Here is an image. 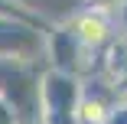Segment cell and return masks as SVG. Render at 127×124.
Wrapping results in <instances>:
<instances>
[{"label": "cell", "mask_w": 127, "mask_h": 124, "mask_svg": "<svg viewBox=\"0 0 127 124\" xmlns=\"http://www.w3.org/2000/svg\"><path fill=\"white\" fill-rule=\"evenodd\" d=\"M78 95L82 79L59 69L39 72V124H78Z\"/></svg>", "instance_id": "cell-1"}, {"label": "cell", "mask_w": 127, "mask_h": 124, "mask_svg": "<svg viewBox=\"0 0 127 124\" xmlns=\"http://www.w3.org/2000/svg\"><path fill=\"white\" fill-rule=\"evenodd\" d=\"M42 56H46L49 69L68 72L78 79L98 72V56L75 36L68 23H49V30L42 33Z\"/></svg>", "instance_id": "cell-2"}, {"label": "cell", "mask_w": 127, "mask_h": 124, "mask_svg": "<svg viewBox=\"0 0 127 124\" xmlns=\"http://www.w3.org/2000/svg\"><path fill=\"white\" fill-rule=\"evenodd\" d=\"M121 101V88L117 82H111L101 72H91V75L82 79V95H78V124H101L104 114Z\"/></svg>", "instance_id": "cell-3"}, {"label": "cell", "mask_w": 127, "mask_h": 124, "mask_svg": "<svg viewBox=\"0 0 127 124\" xmlns=\"http://www.w3.org/2000/svg\"><path fill=\"white\" fill-rule=\"evenodd\" d=\"M42 33L46 30L20 20H0V59H16V62L42 59Z\"/></svg>", "instance_id": "cell-4"}, {"label": "cell", "mask_w": 127, "mask_h": 124, "mask_svg": "<svg viewBox=\"0 0 127 124\" xmlns=\"http://www.w3.org/2000/svg\"><path fill=\"white\" fill-rule=\"evenodd\" d=\"M65 23L75 30V36H78L95 56L117 36V16L101 13V10H91V7H82L78 13H75L72 20H65Z\"/></svg>", "instance_id": "cell-5"}, {"label": "cell", "mask_w": 127, "mask_h": 124, "mask_svg": "<svg viewBox=\"0 0 127 124\" xmlns=\"http://www.w3.org/2000/svg\"><path fill=\"white\" fill-rule=\"evenodd\" d=\"M98 72L108 75L111 82H121L127 72V33L117 30V36L98 52Z\"/></svg>", "instance_id": "cell-6"}, {"label": "cell", "mask_w": 127, "mask_h": 124, "mask_svg": "<svg viewBox=\"0 0 127 124\" xmlns=\"http://www.w3.org/2000/svg\"><path fill=\"white\" fill-rule=\"evenodd\" d=\"M82 7H91V10H101V13L117 16V13L127 7V0H82Z\"/></svg>", "instance_id": "cell-7"}, {"label": "cell", "mask_w": 127, "mask_h": 124, "mask_svg": "<svg viewBox=\"0 0 127 124\" xmlns=\"http://www.w3.org/2000/svg\"><path fill=\"white\" fill-rule=\"evenodd\" d=\"M101 124H127V101H124V95H121V101L104 114V121Z\"/></svg>", "instance_id": "cell-8"}, {"label": "cell", "mask_w": 127, "mask_h": 124, "mask_svg": "<svg viewBox=\"0 0 127 124\" xmlns=\"http://www.w3.org/2000/svg\"><path fill=\"white\" fill-rule=\"evenodd\" d=\"M16 121H20L16 108L7 101V98H0V124H16Z\"/></svg>", "instance_id": "cell-9"}, {"label": "cell", "mask_w": 127, "mask_h": 124, "mask_svg": "<svg viewBox=\"0 0 127 124\" xmlns=\"http://www.w3.org/2000/svg\"><path fill=\"white\" fill-rule=\"evenodd\" d=\"M117 88H121V95H124V91H127V72H124V79H121V82H117Z\"/></svg>", "instance_id": "cell-10"}, {"label": "cell", "mask_w": 127, "mask_h": 124, "mask_svg": "<svg viewBox=\"0 0 127 124\" xmlns=\"http://www.w3.org/2000/svg\"><path fill=\"white\" fill-rule=\"evenodd\" d=\"M124 101H127V91H124Z\"/></svg>", "instance_id": "cell-11"}]
</instances>
